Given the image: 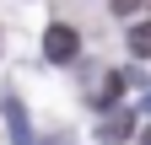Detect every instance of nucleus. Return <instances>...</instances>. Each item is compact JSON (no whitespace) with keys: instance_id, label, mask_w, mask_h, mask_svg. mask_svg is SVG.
Wrapping results in <instances>:
<instances>
[{"instance_id":"6","label":"nucleus","mask_w":151,"mask_h":145,"mask_svg":"<svg viewBox=\"0 0 151 145\" xmlns=\"http://www.w3.org/2000/svg\"><path fill=\"white\" fill-rule=\"evenodd\" d=\"M113 11H119V16H135V11H140V0H113Z\"/></svg>"},{"instance_id":"1","label":"nucleus","mask_w":151,"mask_h":145,"mask_svg":"<svg viewBox=\"0 0 151 145\" xmlns=\"http://www.w3.org/2000/svg\"><path fill=\"white\" fill-rule=\"evenodd\" d=\"M76 48H81V38H76V27L54 22V27L43 32V54H49V65H70V59H76Z\"/></svg>"},{"instance_id":"9","label":"nucleus","mask_w":151,"mask_h":145,"mask_svg":"<svg viewBox=\"0 0 151 145\" xmlns=\"http://www.w3.org/2000/svg\"><path fill=\"white\" fill-rule=\"evenodd\" d=\"M146 113H151V92H146Z\"/></svg>"},{"instance_id":"7","label":"nucleus","mask_w":151,"mask_h":145,"mask_svg":"<svg viewBox=\"0 0 151 145\" xmlns=\"http://www.w3.org/2000/svg\"><path fill=\"white\" fill-rule=\"evenodd\" d=\"M43 145H70V140H65V134H54V140H43Z\"/></svg>"},{"instance_id":"3","label":"nucleus","mask_w":151,"mask_h":145,"mask_svg":"<svg viewBox=\"0 0 151 145\" xmlns=\"http://www.w3.org/2000/svg\"><path fill=\"white\" fill-rule=\"evenodd\" d=\"M6 129H11V145H32V129H27L22 102H6Z\"/></svg>"},{"instance_id":"8","label":"nucleus","mask_w":151,"mask_h":145,"mask_svg":"<svg viewBox=\"0 0 151 145\" xmlns=\"http://www.w3.org/2000/svg\"><path fill=\"white\" fill-rule=\"evenodd\" d=\"M140 145H151V129H146V134H140Z\"/></svg>"},{"instance_id":"5","label":"nucleus","mask_w":151,"mask_h":145,"mask_svg":"<svg viewBox=\"0 0 151 145\" xmlns=\"http://www.w3.org/2000/svg\"><path fill=\"white\" fill-rule=\"evenodd\" d=\"M119 92H124V75H108V81H103V107H113Z\"/></svg>"},{"instance_id":"2","label":"nucleus","mask_w":151,"mask_h":145,"mask_svg":"<svg viewBox=\"0 0 151 145\" xmlns=\"http://www.w3.org/2000/svg\"><path fill=\"white\" fill-rule=\"evenodd\" d=\"M129 129H135V113H129V107H113V113L97 124V140L103 145H119V140H129Z\"/></svg>"},{"instance_id":"4","label":"nucleus","mask_w":151,"mask_h":145,"mask_svg":"<svg viewBox=\"0 0 151 145\" xmlns=\"http://www.w3.org/2000/svg\"><path fill=\"white\" fill-rule=\"evenodd\" d=\"M129 54H140V59L151 54V22H140L135 32H129Z\"/></svg>"}]
</instances>
